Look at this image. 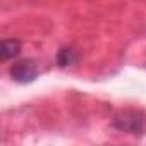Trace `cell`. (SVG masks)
<instances>
[{"label":"cell","mask_w":146,"mask_h":146,"mask_svg":"<svg viewBox=\"0 0 146 146\" xmlns=\"http://www.w3.org/2000/svg\"><path fill=\"white\" fill-rule=\"evenodd\" d=\"M110 125L120 132L141 136L146 127V117L141 110H122L113 115Z\"/></svg>","instance_id":"1"},{"label":"cell","mask_w":146,"mask_h":146,"mask_svg":"<svg viewBox=\"0 0 146 146\" xmlns=\"http://www.w3.org/2000/svg\"><path fill=\"white\" fill-rule=\"evenodd\" d=\"M9 74H11L12 81L19 83V84H28V83H33L40 76V69L35 60H19L11 65Z\"/></svg>","instance_id":"2"},{"label":"cell","mask_w":146,"mask_h":146,"mask_svg":"<svg viewBox=\"0 0 146 146\" xmlns=\"http://www.w3.org/2000/svg\"><path fill=\"white\" fill-rule=\"evenodd\" d=\"M57 65L58 67H69V65H74L78 64L79 60V53L74 46H62L58 52H57Z\"/></svg>","instance_id":"3"},{"label":"cell","mask_w":146,"mask_h":146,"mask_svg":"<svg viewBox=\"0 0 146 146\" xmlns=\"http://www.w3.org/2000/svg\"><path fill=\"white\" fill-rule=\"evenodd\" d=\"M21 53V41L16 40V38H9V40H4L0 43V57L2 60H11V58H16L17 55Z\"/></svg>","instance_id":"4"}]
</instances>
